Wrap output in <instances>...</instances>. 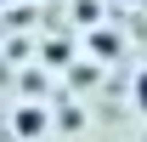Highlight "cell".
<instances>
[{
  "label": "cell",
  "mask_w": 147,
  "mask_h": 142,
  "mask_svg": "<svg viewBox=\"0 0 147 142\" xmlns=\"http://www.w3.org/2000/svg\"><path fill=\"white\" fill-rule=\"evenodd\" d=\"M45 131H51V114L40 102H17L11 108V137L17 142H34V137H45Z\"/></svg>",
  "instance_id": "1"
},
{
  "label": "cell",
  "mask_w": 147,
  "mask_h": 142,
  "mask_svg": "<svg viewBox=\"0 0 147 142\" xmlns=\"http://www.w3.org/2000/svg\"><path fill=\"white\" fill-rule=\"evenodd\" d=\"M119 51H125L119 29H96V23H91V34H85V57H91V63H113Z\"/></svg>",
  "instance_id": "2"
},
{
  "label": "cell",
  "mask_w": 147,
  "mask_h": 142,
  "mask_svg": "<svg viewBox=\"0 0 147 142\" xmlns=\"http://www.w3.org/2000/svg\"><path fill=\"white\" fill-rule=\"evenodd\" d=\"M40 51H45V68H68V57H74V40H45Z\"/></svg>",
  "instance_id": "3"
},
{
  "label": "cell",
  "mask_w": 147,
  "mask_h": 142,
  "mask_svg": "<svg viewBox=\"0 0 147 142\" xmlns=\"http://www.w3.org/2000/svg\"><path fill=\"white\" fill-rule=\"evenodd\" d=\"M74 23H79V29L102 23V0H79V6H74Z\"/></svg>",
  "instance_id": "4"
},
{
  "label": "cell",
  "mask_w": 147,
  "mask_h": 142,
  "mask_svg": "<svg viewBox=\"0 0 147 142\" xmlns=\"http://www.w3.org/2000/svg\"><path fill=\"white\" fill-rule=\"evenodd\" d=\"M130 102H136V114L147 119V68H136V80H130Z\"/></svg>",
  "instance_id": "5"
},
{
  "label": "cell",
  "mask_w": 147,
  "mask_h": 142,
  "mask_svg": "<svg viewBox=\"0 0 147 142\" xmlns=\"http://www.w3.org/2000/svg\"><path fill=\"white\" fill-rule=\"evenodd\" d=\"M113 6H147V0H113Z\"/></svg>",
  "instance_id": "6"
},
{
  "label": "cell",
  "mask_w": 147,
  "mask_h": 142,
  "mask_svg": "<svg viewBox=\"0 0 147 142\" xmlns=\"http://www.w3.org/2000/svg\"><path fill=\"white\" fill-rule=\"evenodd\" d=\"M0 6H17V0H0Z\"/></svg>",
  "instance_id": "7"
}]
</instances>
